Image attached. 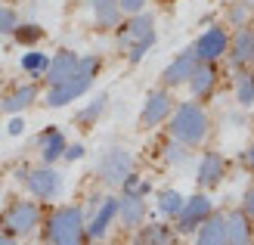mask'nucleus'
<instances>
[{"label":"nucleus","instance_id":"nucleus-37","mask_svg":"<svg viewBox=\"0 0 254 245\" xmlns=\"http://www.w3.org/2000/svg\"><path fill=\"white\" fill-rule=\"evenodd\" d=\"M242 162H245V167H248V171H254V143L242 152Z\"/></svg>","mask_w":254,"mask_h":245},{"label":"nucleus","instance_id":"nucleus-35","mask_svg":"<svg viewBox=\"0 0 254 245\" xmlns=\"http://www.w3.org/2000/svg\"><path fill=\"white\" fill-rule=\"evenodd\" d=\"M242 211L254 221V186H248V189H245V196H242Z\"/></svg>","mask_w":254,"mask_h":245},{"label":"nucleus","instance_id":"nucleus-14","mask_svg":"<svg viewBox=\"0 0 254 245\" xmlns=\"http://www.w3.org/2000/svg\"><path fill=\"white\" fill-rule=\"evenodd\" d=\"M226 177V159L220 152H205L198 159V167H195V183L198 189H214Z\"/></svg>","mask_w":254,"mask_h":245},{"label":"nucleus","instance_id":"nucleus-32","mask_svg":"<svg viewBox=\"0 0 254 245\" xmlns=\"http://www.w3.org/2000/svg\"><path fill=\"white\" fill-rule=\"evenodd\" d=\"M121 189H124V192H130V196H149L152 183H149V180H143L139 174H130V177H127L124 183H121Z\"/></svg>","mask_w":254,"mask_h":245},{"label":"nucleus","instance_id":"nucleus-11","mask_svg":"<svg viewBox=\"0 0 254 245\" xmlns=\"http://www.w3.org/2000/svg\"><path fill=\"white\" fill-rule=\"evenodd\" d=\"M84 217H87V236H90L93 242H96V239H103V236L109 233L112 221L118 217V199H112V196L99 199L90 211H84Z\"/></svg>","mask_w":254,"mask_h":245},{"label":"nucleus","instance_id":"nucleus-20","mask_svg":"<svg viewBox=\"0 0 254 245\" xmlns=\"http://www.w3.org/2000/svg\"><path fill=\"white\" fill-rule=\"evenodd\" d=\"M226 217V245H251V217L245 211H230Z\"/></svg>","mask_w":254,"mask_h":245},{"label":"nucleus","instance_id":"nucleus-8","mask_svg":"<svg viewBox=\"0 0 254 245\" xmlns=\"http://www.w3.org/2000/svg\"><path fill=\"white\" fill-rule=\"evenodd\" d=\"M174 96H171V90L168 87H161V90H149L146 93V102H143V109H139V127H146V131H152V127H158L161 121H168L171 118V112H174Z\"/></svg>","mask_w":254,"mask_h":245},{"label":"nucleus","instance_id":"nucleus-26","mask_svg":"<svg viewBox=\"0 0 254 245\" xmlns=\"http://www.w3.org/2000/svg\"><path fill=\"white\" fill-rule=\"evenodd\" d=\"M136 245H171V230H168V224H149V227H139Z\"/></svg>","mask_w":254,"mask_h":245},{"label":"nucleus","instance_id":"nucleus-31","mask_svg":"<svg viewBox=\"0 0 254 245\" xmlns=\"http://www.w3.org/2000/svg\"><path fill=\"white\" fill-rule=\"evenodd\" d=\"M164 159H168V164H186L189 162V146L177 143V140L171 137V143L164 146Z\"/></svg>","mask_w":254,"mask_h":245},{"label":"nucleus","instance_id":"nucleus-21","mask_svg":"<svg viewBox=\"0 0 254 245\" xmlns=\"http://www.w3.org/2000/svg\"><path fill=\"white\" fill-rule=\"evenodd\" d=\"M251 37H254V28H236V34L230 37V66L245 72L248 69V50H251Z\"/></svg>","mask_w":254,"mask_h":245},{"label":"nucleus","instance_id":"nucleus-25","mask_svg":"<svg viewBox=\"0 0 254 245\" xmlns=\"http://www.w3.org/2000/svg\"><path fill=\"white\" fill-rule=\"evenodd\" d=\"M19 66H22V72H25V75H31V78H44V75H47V66H50V56L31 47L28 53H22Z\"/></svg>","mask_w":254,"mask_h":245},{"label":"nucleus","instance_id":"nucleus-7","mask_svg":"<svg viewBox=\"0 0 254 245\" xmlns=\"http://www.w3.org/2000/svg\"><path fill=\"white\" fill-rule=\"evenodd\" d=\"M41 224V208L31 199H19L3 211V227L9 236H31Z\"/></svg>","mask_w":254,"mask_h":245},{"label":"nucleus","instance_id":"nucleus-17","mask_svg":"<svg viewBox=\"0 0 254 245\" xmlns=\"http://www.w3.org/2000/svg\"><path fill=\"white\" fill-rule=\"evenodd\" d=\"M189 93H192V99H208L214 93V87H217V69H214V62H198L192 78L186 81Z\"/></svg>","mask_w":254,"mask_h":245},{"label":"nucleus","instance_id":"nucleus-27","mask_svg":"<svg viewBox=\"0 0 254 245\" xmlns=\"http://www.w3.org/2000/svg\"><path fill=\"white\" fill-rule=\"evenodd\" d=\"M236 102L242 109L254 106V75L251 72H239V78H236Z\"/></svg>","mask_w":254,"mask_h":245},{"label":"nucleus","instance_id":"nucleus-10","mask_svg":"<svg viewBox=\"0 0 254 245\" xmlns=\"http://www.w3.org/2000/svg\"><path fill=\"white\" fill-rule=\"evenodd\" d=\"M198 62H217L220 56H226V50H230V31L223 28V25H211L198 34V41L192 44Z\"/></svg>","mask_w":254,"mask_h":245},{"label":"nucleus","instance_id":"nucleus-1","mask_svg":"<svg viewBox=\"0 0 254 245\" xmlns=\"http://www.w3.org/2000/svg\"><path fill=\"white\" fill-rule=\"evenodd\" d=\"M115 41H118V50L124 53V59L130 66H139L146 59V53L158 41V31H155V16L149 9L136 12V16H124L121 25L115 28Z\"/></svg>","mask_w":254,"mask_h":245},{"label":"nucleus","instance_id":"nucleus-24","mask_svg":"<svg viewBox=\"0 0 254 245\" xmlns=\"http://www.w3.org/2000/svg\"><path fill=\"white\" fill-rule=\"evenodd\" d=\"M183 202H186V196L180 189H161L158 196H155V208L164 214V217H177L183 211Z\"/></svg>","mask_w":254,"mask_h":245},{"label":"nucleus","instance_id":"nucleus-33","mask_svg":"<svg viewBox=\"0 0 254 245\" xmlns=\"http://www.w3.org/2000/svg\"><path fill=\"white\" fill-rule=\"evenodd\" d=\"M118 3H121L124 16H136V12H143L149 6V0H118Z\"/></svg>","mask_w":254,"mask_h":245},{"label":"nucleus","instance_id":"nucleus-34","mask_svg":"<svg viewBox=\"0 0 254 245\" xmlns=\"http://www.w3.org/2000/svg\"><path fill=\"white\" fill-rule=\"evenodd\" d=\"M84 152H87V146H84V143H71V146H65L62 159H65V162H78V159H84Z\"/></svg>","mask_w":254,"mask_h":245},{"label":"nucleus","instance_id":"nucleus-15","mask_svg":"<svg viewBox=\"0 0 254 245\" xmlns=\"http://www.w3.org/2000/svg\"><path fill=\"white\" fill-rule=\"evenodd\" d=\"M146 214H149V205H146V196H130L124 192L118 199V217L127 230H139L146 224Z\"/></svg>","mask_w":254,"mask_h":245},{"label":"nucleus","instance_id":"nucleus-29","mask_svg":"<svg viewBox=\"0 0 254 245\" xmlns=\"http://www.w3.org/2000/svg\"><path fill=\"white\" fill-rule=\"evenodd\" d=\"M226 19H230L233 28H248L251 22V3L248 0H236V3L226 6Z\"/></svg>","mask_w":254,"mask_h":245},{"label":"nucleus","instance_id":"nucleus-30","mask_svg":"<svg viewBox=\"0 0 254 245\" xmlns=\"http://www.w3.org/2000/svg\"><path fill=\"white\" fill-rule=\"evenodd\" d=\"M19 12L16 9H12L9 3H0V34H3V37H12V31H16L19 28Z\"/></svg>","mask_w":254,"mask_h":245},{"label":"nucleus","instance_id":"nucleus-39","mask_svg":"<svg viewBox=\"0 0 254 245\" xmlns=\"http://www.w3.org/2000/svg\"><path fill=\"white\" fill-rule=\"evenodd\" d=\"M248 69H254V37H251V50H248Z\"/></svg>","mask_w":254,"mask_h":245},{"label":"nucleus","instance_id":"nucleus-19","mask_svg":"<svg viewBox=\"0 0 254 245\" xmlns=\"http://www.w3.org/2000/svg\"><path fill=\"white\" fill-rule=\"evenodd\" d=\"M34 99H37V87L34 84H19V87H12L9 93H3L0 109H3L6 115H22Z\"/></svg>","mask_w":254,"mask_h":245},{"label":"nucleus","instance_id":"nucleus-22","mask_svg":"<svg viewBox=\"0 0 254 245\" xmlns=\"http://www.w3.org/2000/svg\"><path fill=\"white\" fill-rule=\"evenodd\" d=\"M195 245H226V217L214 214L195 230Z\"/></svg>","mask_w":254,"mask_h":245},{"label":"nucleus","instance_id":"nucleus-23","mask_svg":"<svg viewBox=\"0 0 254 245\" xmlns=\"http://www.w3.org/2000/svg\"><path fill=\"white\" fill-rule=\"evenodd\" d=\"M106 106H109V93H96L78 115H74V124H78V127H93L99 118H103Z\"/></svg>","mask_w":254,"mask_h":245},{"label":"nucleus","instance_id":"nucleus-18","mask_svg":"<svg viewBox=\"0 0 254 245\" xmlns=\"http://www.w3.org/2000/svg\"><path fill=\"white\" fill-rule=\"evenodd\" d=\"M90 3V12H93V22H96V28H118L121 19H124V12H121V3L118 0H87Z\"/></svg>","mask_w":254,"mask_h":245},{"label":"nucleus","instance_id":"nucleus-4","mask_svg":"<svg viewBox=\"0 0 254 245\" xmlns=\"http://www.w3.org/2000/svg\"><path fill=\"white\" fill-rule=\"evenodd\" d=\"M87 217L78 205H62L47 221V242L50 245H84Z\"/></svg>","mask_w":254,"mask_h":245},{"label":"nucleus","instance_id":"nucleus-13","mask_svg":"<svg viewBox=\"0 0 254 245\" xmlns=\"http://www.w3.org/2000/svg\"><path fill=\"white\" fill-rule=\"evenodd\" d=\"M78 62H81V53H74V50H56V56H50V66H47V75H44V81L47 87H53V84H62L65 78H71L74 72H78Z\"/></svg>","mask_w":254,"mask_h":245},{"label":"nucleus","instance_id":"nucleus-12","mask_svg":"<svg viewBox=\"0 0 254 245\" xmlns=\"http://www.w3.org/2000/svg\"><path fill=\"white\" fill-rule=\"evenodd\" d=\"M195 66H198V56H195V50L192 47H186L183 53H177L168 66H164V72H161V81H164V87H180V84H186L189 78H192V72H195Z\"/></svg>","mask_w":254,"mask_h":245},{"label":"nucleus","instance_id":"nucleus-5","mask_svg":"<svg viewBox=\"0 0 254 245\" xmlns=\"http://www.w3.org/2000/svg\"><path fill=\"white\" fill-rule=\"evenodd\" d=\"M16 180L31 192L34 199H41V202L56 199L59 192H62V186H65V180H62V174L56 171L53 164H41V167L19 164L16 167Z\"/></svg>","mask_w":254,"mask_h":245},{"label":"nucleus","instance_id":"nucleus-36","mask_svg":"<svg viewBox=\"0 0 254 245\" xmlns=\"http://www.w3.org/2000/svg\"><path fill=\"white\" fill-rule=\"evenodd\" d=\"M6 131H9V137H22V131H25V121H22L19 115H16V118H12V121L6 124Z\"/></svg>","mask_w":254,"mask_h":245},{"label":"nucleus","instance_id":"nucleus-16","mask_svg":"<svg viewBox=\"0 0 254 245\" xmlns=\"http://www.w3.org/2000/svg\"><path fill=\"white\" fill-rule=\"evenodd\" d=\"M65 134L59 131V127H44L41 134H37V152H41V162L44 164H56L62 159V152H65Z\"/></svg>","mask_w":254,"mask_h":245},{"label":"nucleus","instance_id":"nucleus-38","mask_svg":"<svg viewBox=\"0 0 254 245\" xmlns=\"http://www.w3.org/2000/svg\"><path fill=\"white\" fill-rule=\"evenodd\" d=\"M0 245H19L16 236H9V233H0Z\"/></svg>","mask_w":254,"mask_h":245},{"label":"nucleus","instance_id":"nucleus-28","mask_svg":"<svg viewBox=\"0 0 254 245\" xmlns=\"http://www.w3.org/2000/svg\"><path fill=\"white\" fill-rule=\"evenodd\" d=\"M12 37H16V44H22V47L31 50V47L44 37V28H41L37 22H19V28L12 31Z\"/></svg>","mask_w":254,"mask_h":245},{"label":"nucleus","instance_id":"nucleus-40","mask_svg":"<svg viewBox=\"0 0 254 245\" xmlns=\"http://www.w3.org/2000/svg\"><path fill=\"white\" fill-rule=\"evenodd\" d=\"M251 124H254V115H251Z\"/></svg>","mask_w":254,"mask_h":245},{"label":"nucleus","instance_id":"nucleus-6","mask_svg":"<svg viewBox=\"0 0 254 245\" xmlns=\"http://www.w3.org/2000/svg\"><path fill=\"white\" fill-rule=\"evenodd\" d=\"M96 171H99V180H103L106 186H121L124 180L133 174V156H130V149L109 146L103 156H99Z\"/></svg>","mask_w":254,"mask_h":245},{"label":"nucleus","instance_id":"nucleus-3","mask_svg":"<svg viewBox=\"0 0 254 245\" xmlns=\"http://www.w3.org/2000/svg\"><path fill=\"white\" fill-rule=\"evenodd\" d=\"M168 124H171V137L183 146H201L211 134V115L201 109L195 99L177 102Z\"/></svg>","mask_w":254,"mask_h":245},{"label":"nucleus","instance_id":"nucleus-9","mask_svg":"<svg viewBox=\"0 0 254 245\" xmlns=\"http://www.w3.org/2000/svg\"><path fill=\"white\" fill-rule=\"evenodd\" d=\"M211 211H214L211 196L208 192H195V196H189L183 202V211L177 214V230H180V233H195V230L211 217Z\"/></svg>","mask_w":254,"mask_h":245},{"label":"nucleus","instance_id":"nucleus-2","mask_svg":"<svg viewBox=\"0 0 254 245\" xmlns=\"http://www.w3.org/2000/svg\"><path fill=\"white\" fill-rule=\"evenodd\" d=\"M99 69H103V56L84 53L81 62H78V72H74L71 78H65L62 84H53V87H50L44 102H47L50 109H62V106H68V102H78V99L87 93V90L93 87Z\"/></svg>","mask_w":254,"mask_h":245}]
</instances>
